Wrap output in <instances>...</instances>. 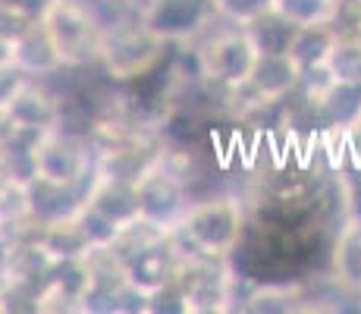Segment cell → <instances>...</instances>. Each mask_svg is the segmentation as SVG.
Returning a JSON list of instances; mask_svg holds the SVG:
<instances>
[{"instance_id": "cell-2", "label": "cell", "mask_w": 361, "mask_h": 314, "mask_svg": "<svg viewBox=\"0 0 361 314\" xmlns=\"http://www.w3.org/2000/svg\"><path fill=\"white\" fill-rule=\"evenodd\" d=\"M245 207L233 195H211L192 201L183 223L176 227V239L192 255L201 258H230L245 239Z\"/></svg>"}, {"instance_id": "cell-9", "label": "cell", "mask_w": 361, "mask_h": 314, "mask_svg": "<svg viewBox=\"0 0 361 314\" xmlns=\"http://www.w3.org/2000/svg\"><path fill=\"white\" fill-rule=\"evenodd\" d=\"M302 66L293 54H258L255 69L242 88L252 92L258 104H283L293 92H298Z\"/></svg>"}, {"instance_id": "cell-16", "label": "cell", "mask_w": 361, "mask_h": 314, "mask_svg": "<svg viewBox=\"0 0 361 314\" xmlns=\"http://www.w3.org/2000/svg\"><path fill=\"white\" fill-rule=\"evenodd\" d=\"M302 286L295 283H252L242 311L248 314H289L305 308Z\"/></svg>"}, {"instance_id": "cell-15", "label": "cell", "mask_w": 361, "mask_h": 314, "mask_svg": "<svg viewBox=\"0 0 361 314\" xmlns=\"http://www.w3.org/2000/svg\"><path fill=\"white\" fill-rule=\"evenodd\" d=\"M35 239L41 242V248H44L57 264L79 261V258L85 255L88 248H92V242H88L85 229H82V223H79V214H73V217L51 220V223H38V233H35Z\"/></svg>"}, {"instance_id": "cell-23", "label": "cell", "mask_w": 361, "mask_h": 314, "mask_svg": "<svg viewBox=\"0 0 361 314\" xmlns=\"http://www.w3.org/2000/svg\"><path fill=\"white\" fill-rule=\"evenodd\" d=\"M211 6L224 23L248 25L270 10V0H211Z\"/></svg>"}, {"instance_id": "cell-4", "label": "cell", "mask_w": 361, "mask_h": 314, "mask_svg": "<svg viewBox=\"0 0 361 314\" xmlns=\"http://www.w3.org/2000/svg\"><path fill=\"white\" fill-rule=\"evenodd\" d=\"M135 188H138V217L157 223L166 233H176L192 198L183 164L173 155V148H164L157 155L154 164L135 179Z\"/></svg>"}, {"instance_id": "cell-12", "label": "cell", "mask_w": 361, "mask_h": 314, "mask_svg": "<svg viewBox=\"0 0 361 314\" xmlns=\"http://www.w3.org/2000/svg\"><path fill=\"white\" fill-rule=\"evenodd\" d=\"M10 60L23 69L32 79H44V76H57L63 73V60H60L57 47H54L51 35L44 32V25L35 19V23L19 35L16 41H10Z\"/></svg>"}, {"instance_id": "cell-19", "label": "cell", "mask_w": 361, "mask_h": 314, "mask_svg": "<svg viewBox=\"0 0 361 314\" xmlns=\"http://www.w3.org/2000/svg\"><path fill=\"white\" fill-rule=\"evenodd\" d=\"M245 32L252 35L258 54H289V51H293V41H295L298 29L293 23H286L280 13L267 10L264 16L255 19V23H248Z\"/></svg>"}, {"instance_id": "cell-17", "label": "cell", "mask_w": 361, "mask_h": 314, "mask_svg": "<svg viewBox=\"0 0 361 314\" xmlns=\"http://www.w3.org/2000/svg\"><path fill=\"white\" fill-rule=\"evenodd\" d=\"M317 107H321L324 126H349L361 123V82H330L327 92L317 97Z\"/></svg>"}, {"instance_id": "cell-7", "label": "cell", "mask_w": 361, "mask_h": 314, "mask_svg": "<svg viewBox=\"0 0 361 314\" xmlns=\"http://www.w3.org/2000/svg\"><path fill=\"white\" fill-rule=\"evenodd\" d=\"M183 296L189 314H224L235 311V289L239 277L230 270L226 258L192 255L183 270Z\"/></svg>"}, {"instance_id": "cell-5", "label": "cell", "mask_w": 361, "mask_h": 314, "mask_svg": "<svg viewBox=\"0 0 361 314\" xmlns=\"http://www.w3.org/2000/svg\"><path fill=\"white\" fill-rule=\"evenodd\" d=\"M258 60V47H255L252 35L245 32V25H226V29L201 35L195 47V63L198 76L211 85H220L226 92H235L248 82Z\"/></svg>"}, {"instance_id": "cell-6", "label": "cell", "mask_w": 361, "mask_h": 314, "mask_svg": "<svg viewBox=\"0 0 361 314\" xmlns=\"http://www.w3.org/2000/svg\"><path fill=\"white\" fill-rule=\"evenodd\" d=\"M94 142L85 132L66 129H47L35 145V167H38V179L60 186H79L88 183L94 173Z\"/></svg>"}, {"instance_id": "cell-21", "label": "cell", "mask_w": 361, "mask_h": 314, "mask_svg": "<svg viewBox=\"0 0 361 314\" xmlns=\"http://www.w3.org/2000/svg\"><path fill=\"white\" fill-rule=\"evenodd\" d=\"M333 38H336V29L333 25H311V29H298L295 41H293V57L298 60V66H317L327 57Z\"/></svg>"}, {"instance_id": "cell-27", "label": "cell", "mask_w": 361, "mask_h": 314, "mask_svg": "<svg viewBox=\"0 0 361 314\" xmlns=\"http://www.w3.org/2000/svg\"><path fill=\"white\" fill-rule=\"evenodd\" d=\"M0 239H4V223H0Z\"/></svg>"}, {"instance_id": "cell-26", "label": "cell", "mask_w": 361, "mask_h": 314, "mask_svg": "<svg viewBox=\"0 0 361 314\" xmlns=\"http://www.w3.org/2000/svg\"><path fill=\"white\" fill-rule=\"evenodd\" d=\"M32 76H25L23 69L16 66L10 57L0 60V110H6L13 104V97L23 92V85L29 82Z\"/></svg>"}, {"instance_id": "cell-22", "label": "cell", "mask_w": 361, "mask_h": 314, "mask_svg": "<svg viewBox=\"0 0 361 314\" xmlns=\"http://www.w3.org/2000/svg\"><path fill=\"white\" fill-rule=\"evenodd\" d=\"M79 223H82V229H85L92 248L94 246H114L116 233H120V223L114 217H107L104 211H98L94 205H88V201L79 207Z\"/></svg>"}, {"instance_id": "cell-10", "label": "cell", "mask_w": 361, "mask_h": 314, "mask_svg": "<svg viewBox=\"0 0 361 314\" xmlns=\"http://www.w3.org/2000/svg\"><path fill=\"white\" fill-rule=\"evenodd\" d=\"M6 242V239H4ZM57 270V261L41 248V242L29 236V239H10L4 251V267H0V277L6 283H19L29 286V289H44L47 280Z\"/></svg>"}, {"instance_id": "cell-1", "label": "cell", "mask_w": 361, "mask_h": 314, "mask_svg": "<svg viewBox=\"0 0 361 314\" xmlns=\"http://www.w3.org/2000/svg\"><path fill=\"white\" fill-rule=\"evenodd\" d=\"M166 41L145 23L142 13H120L107 19L98 44V63L114 82H138L164 60Z\"/></svg>"}, {"instance_id": "cell-25", "label": "cell", "mask_w": 361, "mask_h": 314, "mask_svg": "<svg viewBox=\"0 0 361 314\" xmlns=\"http://www.w3.org/2000/svg\"><path fill=\"white\" fill-rule=\"evenodd\" d=\"M35 19H38V16L25 13L23 6H16L13 0H0V41H4V44L16 41L19 35H23L35 23Z\"/></svg>"}, {"instance_id": "cell-24", "label": "cell", "mask_w": 361, "mask_h": 314, "mask_svg": "<svg viewBox=\"0 0 361 314\" xmlns=\"http://www.w3.org/2000/svg\"><path fill=\"white\" fill-rule=\"evenodd\" d=\"M38 296H41L38 289H29V286L4 280V292H0V314H41Z\"/></svg>"}, {"instance_id": "cell-20", "label": "cell", "mask_w": 361, "mask_h": 314, "mask_svg": "<svg viewBox=\"0 0 361 314\" xmlns=\"http://www.w3.org/2000/svg\"><path fill=\"white\" fill-rule=\"evenodd\" d=\"M324 69L333 82H361V35L336 32L324 57Z\"/></svg>"}, {"instance_id": "cell-28", "label": "cell", "mask_w": 361, "mask_h": 314, "mask_svg": "<svg viewBox=\"0 0 361 314\" xmlns=\"http://www.w3.org/2000/svg\"><path fill=\"white\" fill-rule=\"evenodd\" d=\"M0 292H4V277H0Z\"/></svg>"}, {"instance_id": "cell-18", "label": "cell", "mask_w": 361, "mask_h": 314, "mask_svg": "<svg viewBox=\"0 0 361 314\" xmlns=\"http://www.w3.org/2000/svg\"><path fill=\"white\" fill-rule=\"evenodd\" d=\"M270 10L280 13L295 29H311V25L336 29L339 16H343V0H270Z\"/></svg>"}, {"instance_id": "cell-13", "label": "cell", "mask_w": 361, "mask_h": 314, "mask_svg": "<svg viewBox=\"0 0 361 314\" xmlns=\"http://www.w3.org/2000/svg\"><path fill=\"white\" fill-rule=\"evenodd\" d=\"M85 201L94 205L98 211H104L107 217H114L120 227L138 217V188L129 179H114V176L94 173Z\"/></svg>"}, {"instance_id": "cell-14", "label": "cell", "mask_w": 361, "mask_h": 314, "mask_svg": "<svg viewBox=\"0 0 361 314\" xmlns=\"http://www.w3.org/2000/svg\"><path fill=\"white\" fill-rule=\"evenodd\" d=\"M330 264H333V280L343 289L361 296V220L358 217H349L339 227L336 239H333Z\"/></svg>"}, {"instance_id": "cell-8", "label": "cell", "mask_w": 361, "mask_h": 314, "mask_svg": "<svg viewBox=\"0 0 361 314\" xmlns=\"http://www.w3.org/2000/svg\"><path fill=\"white\" fill-rule=\"evenodd\" d=\"M142 16L166 44H183L201 38L217 13L211 0H148Z\"/></svg>"}, {"instance_id": "cell-3", "label": "cell", "mask_w": 361, "mask_h": 314, "mask_svg": "<svg viewBox=\"0 0 361 314\" xmlns=\"http://www.w3.org/2000/svg\"><path fill=\"white\" fill-rule=\"evenodd\" d=\"M38 23L51 35L66 69H79L98 63V44L107 19H101L98 6L88 0H47L38 13Z\"/></svg>"}, {"instance_id": "cell-11", "label": "cell", "mask_w": 361, "mask_h": 314, "mask_svg": "<svg viewBox=\"0 0 361 314\" xmlns=\"http://www.w3.org/2000/svg\"><path fill=\"white\" fill-rule=\"evenodd\" d=\"M6 116L13 120L16 129L25 132H47L57 129L60 120H63V101L44 88L38 79H29L23 85V92L13 97V104L6 107Z\"/></svg>"}]
</instances>
